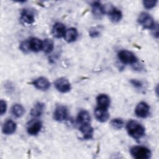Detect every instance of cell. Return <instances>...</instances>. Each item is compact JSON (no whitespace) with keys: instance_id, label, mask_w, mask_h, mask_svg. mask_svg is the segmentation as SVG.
Segmentation results:
<instances>
[{"instance_id":"12","label":"cell","mask_w":159,"mask_h":159,"mask_svg":"<svg viewBox=\"0 0 159 159\" xmlns=\"http://www.w3.org/2000/svg\"><path fill=\"white\" fill-rule=\"evenodd\" d=\"M80 131L83 134L84 139H91L93 137L94 130L90 123L80 125Z\"/></svg>"},{"instance_id":"27","label":"cell","mask_w":159,"mask_h":159,"mask_svg":"<svg viewBox=\"0 0 159 159\" xmlns=\"http://www.w3.org/2000/svg\"><path fill=\"white\" fill-rule=\"evenodd\" d=\"M157 3V1H143V6L146 8V9H152L153 7H154L156 4Z\"/></svg>"},{"instance_id":"13","label":"cell","mask_w":159,"mask_h":159,"mask_svg":"<svg viewBox=\"0 0 159 159\" xmlns=\"http://www.w3.org/2000/svg\"><path fill=\"white\" fill-rule=\"evenodd\" d=\"M20 20L26 24H32L34 22V14L30 9H25L21 12Z\"/></svg>"},{"instance_id":"29","label":"cell","mask_w":159,"mask_h":159,"mask_svg":"<svg viewBox=\"0 0 159 159\" xmlns=\"http://www.w3.org/2000/svg\"><path fill=\"white\" fill-rule=\"evenodd\" d=\"M130 82L134 87H135L137 88H142V86L143 85L142 83L140 81L136 80V79H132L130 81Z\"/></svg>"},{"instance_id":"5","label":"cell","mask_w":159,"mask_h":159,"mask_svg":"<svg viewBox=\"0 0 159 159\" xmlns=\"http://www.w3.org/2000/svg\"><path fill=\"white\" fill-rule=\"evenodd\" d=\"M55 88L60 93H66L71 90V86L70 81L65 78H60L54 82Z\"/></svg>"},{"instance_id":"3","label":"cell","mask_w":159,"mask_h":159,"mask_svg":"<svg viewBox=\"0 0 159 159\" xmlns=\"http://www.w3.org/2000/svg\"><path fill=\"white\" fill-rule=\"evenodd\" d=\"M118 58L124 64L134 65L138 61V58L135 55L133 52L127 50H120L118 53Z\"/></svg>"},{"instance_id":"6","label":"cell","mask_w":159,"mask_h":159,"mask_svg":"<svg viewBox=\"0 0 159 159\" xmlns=\"http://www.w3.org/2000/svg\"><path fill=\"white\" fill-rule=\"evenodd\" d=\"M135 113L139 117L145 118L150 114V106L147 102L142 101L137 105L135 109Z\"/></svg>"},{"instance_id":"9","label":"cell","mask_w":159,"mask_h":159,"mask_svg":"<svg viewBox=\"0 0 159 159\" xmlns=\"http://www.w3.org/2000/svg\"><path fill=\"white\" fill-rule=\"evenodd\" d=\"M31 84L35 88L42 91L47 90L50 87V81L45 77H39L32 81Z\"/></svg>"},{"instance_id":"21","label":"cell","mask_w":159,"mask_h":159,"mask_svg":"<svg viewBox=\"0 0 159 159\" xmlns=\"http://www.w3.org/2000/svg\"><path fill=\"white\" fill-rule=\"evenodd\" d=\"M43 42L37 38H32L29 40V47L30 50L37 52L42 50Z\"/></svg>"},{"instance_id":"22","label":"cell","mask_w":159,"mask_h":159,"mask_svg":"<svg viewBox=\"0 0 159 159\" xmlns=\"http://www.w3.org/2000/svg\"><path fill=\"white\" fill-rule=\"evenodd\" d=\"M12 114L16 117H21L25 112L24 107L20 104H15L11 108Z\"/></svg>"},{"instance_id":"1","label":"cell","mask_w":159,"mask_h":159,"mask_svg":"<svg viewBox=\"0 0 159 159\" xmlns=\"http://www.w3.org/2000/svg\"><path fill=\"white\" fill-rule=\"evenodd\" d=\"M126 129L129 135L135 140L142 138L145 134V127L139 122L130 120L126 125Z\"/></svg>"},{"instance_id":"4","label":"cell","mask_w":159,"mask_h":159,"mask_svg":"<svg viewBox=\"0 0 159 159\" xmlns=\"http://www.w3.org/2000/svg\"><path fill=\"white\" fill-rule=\"evenodd\" d=\"M137 20L139 24L147 29H153L156 25L153 18L147 12H142Z\"/></svg>"},{"instance_id":"23","label":"cell","mask_w":159,"mask_h":159,"mask_svg":"<svg viewBox=\"0 0 159 159\" xmlns=\"http://www.w3.org/2000/svg\"><path fill=\"white\" fill-rule=\"evenodd\" d=\"M54 48V43L52 39H47L43 41L42 50L46 53H50L52 52Z\"/></svg>"},{"instance_id":"8","label":"cell","mask_w":159,"mask_h":159,"mask_svg":"<svg viewBox=\"0 0 159 159\" xmlns=\"http://www.w3.org/2000/svg\"><path fill=\"white\" fill-rule=\"evenodd\" d=\"M42 126V124L40 120L37 119H33L27 124V133L31 135H36L40 131Z\"/></svg>"},{"instance_id":"10","label":"cell","mask_w":159,"mask_h":159,"mask_svg":"<svg viewBox=\"0 0 159 159\" xmlns=\"http://www.w3.org/2000/svg\"><path fill=\"white\" fill-rule=\"evenodd\" d=\"M91 11L93 16L97 19H101L106 12L104 6L98 1L93 2L91 4Z\"/></svg>"},{"instance_id":"2","label":"cell","mask_w":159,"mask_h":159,"mask_svg":"<svg viewBox=\"0 0 159 159\" xmlns=\"http://www.w3.org/2000/svg\"><path fill=\"white\" fill-rule=\"evenodd\" d=\"M131 155L136 159H148L150 158L152 152L149 148L143 146H134L130 148Z\"/></svg>"},{"instance_id":"16","label":"cell","mask_w":159,"mask_h":159,"mask_svg":"<svg viewBox=\"0 0 159 159\" xmlns=\"http://www.w3.org/2000/svg\"><path fill=\"white\" fill-rule=\"evenodd\" d=\"M16 129V124L12 120H7L2 126V132L6 135L13 134Z\"/></svg>"},{"instance_id":"15","label":"cell","mask_w":159,"mask_h":159,"mask_svg":"<svg viewBox=\"0 0 159 159\" xmlns=\"http://www.w3.org/2000/svg\"><path fill=\"white\" fill-rule=\"evenodd\" d=\"M45 104L43 103L40 102H37L31 109L30 114L34 117H39L43 114Z\"/></svg>"},{"instance_id":"19","label":"cell","mask_w":159,"mask_h":159,"mask_svg":"<svg viewBox=\"0 0 159 159\" xmlns=\"http://www.w3.org/2000/svg\"><path fill=\"white\" fill-rule=\"evenodd\" d=\"M98 106L108 108L110 105V98L106 94H100L96 98Z\"/></svg>"},{"instance_id":"28","label":"cell","mask_w":159,"mask_h":159,"mask_svg":"<svg viewBox=\"0 0 159 159\" xmlns=\"http://www.w3.org/2000/svg\"><path fill=\"white\" fill-rule=\"evenodd\" d=\"M0 107H1V115H3L4 113H6V110H7V104L6 102L2 99L0 101Z\"/></svg>"},{"instance_id":"7","label":"cell","mask_w":159,"mask_h":159,"mask_svg":"<svg viewBox=\"0 0 159 159\" xmlns=\"http://www.w3.org/2000/svg\"><path fill=\"white\" fill-rule=\"evenodd\" d=\"M68 109L65 106H58L53 112V118L55 120L61 122L68 118Z\"/></svg>"},{"instance_id":"11","label":"cell","mask_w":159,"mask_h":159,"mask_svg":"<svg viewBox=\"0 0 159 159\" xmlns=\"http://www.w3.org/2000/svg\"><path fill=\"white\" fill-rule=\"evenodd\" d=\"M94 115L96 119L101 122H106L109 117V114L107 109L99 106L95 109Z\"/></svg>"},{"instance_id":"14","label":"cell","mask_w":159,"mask_h":159,"mask_svg":"<svg viewBox=\"0 0 159 159\" xmlns=\"http://www.w3.org/2000/svg\"><path fill=\"white\" fill-rule=\"evenodd\" d=\"M66 30L65 25L60 22H57L54 24L52 29V34L56 38H61L64 37Z\"/></svg>"},{"instance_id":"26","label":"cell","mask_w":159,"mask_h":159,"mask_svg":"<svg viewBox=\"0 0 159 159\" xmlns=\"http://www.w3.org/2000/svg\"><path fill=\"white\" fill-rule=\"evenodd\" d=\"M19 48L24 53H27L30 50L29 47V41H24L20 43L19 45Z\"/></svg>"},{"instance_id":"24","label":"cell","mask_w":159,"mask_h":159,"mask_svg":"<svg viewBox=\"0 0 159 159\" xmlns=\"http://www.w3.org/2000/svg\"><path fill=\"white\" fill-rule=\"evenodd\" d=\"M124 124V123L123 120L120 118H115L111 121V126L112 127V128L116 130L121 129L123 127Z\"/></svg>"},{"instance_id":"17","label":"cell","mask_w":159,"mask_h":159,"mask_svg":"<svg viewBox=\"0 0 159 159\" xmlns=\"http://www.w3.org/2000/svg\"><path fill=\"white\" fill-rule=\"evenodd\" d=\"M78 36V34L76 29L71 27L66 30L64 35V39L67 42L71 43L75 42L77 39Z\"/></svg>"},{"instance_id":"25","label":"cell","mask_w":159,"mask_h":159,"mask_svg":"<svg viewBox=\"0 0 159 159\" xmlns=\"http://www.w3.org/2000/svg\"><path fill=\"white\" fill-rule=\"evenodd\" d=\"M89 34L90 37H91L93 38H96V37H99V35L101 34V30L97 27H92L90 29V30L89 31Z\"/></svg>"},{"instance_id":"20","label":"cell","mask_w":159,"mask_h":159,"mask_svg":"<svg viewBox=\"0 0 159 159\" xmlns=\"http://www.w3.org/2000/svg\"><path fill=\"white\" fill-rule=\"evenodd\" d=\"M91 117L89 112L85 110H81L79 112L77 116V122L80 125L90 123Z\"/></svg>"},{"instance_id":"18","label":"cell","mask_w":159,"mask_h":159,"mask_svg":"<svg viewBox=\"0 0 159 159\" xmlns=\"http://www.w3.org/2000/svg\"><path fill=\"white\" fill-rule=\"evenodd\" d=\"M108 16L111 20L114 23L119 22L122 17V14L121 11L114 7H112L110 9L108 12Z\"/></svg>"}]
</instances>
